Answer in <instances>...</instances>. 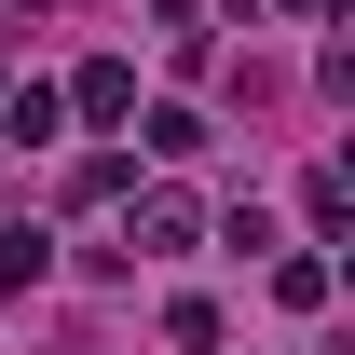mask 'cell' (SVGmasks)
Here are the masks:
<instances>
[{
	"label": "cell",
	"mask_w": 355,
	"mask_h": 355,
	"mask_svg": "<svg viewBox=\"0 0 355 355\" xmlns=\"http://www.w3.org/2000/svg\"><path fill=\"white\" fill-rule=\"evenodd\" d=\"M191 232H205V205H191V191H137V246H150V260H178Z\"/></svg>",
	"instance_id": "cell-1"
},
{
	"label": "cell",
	"mask_w": 355,
	"mask_h": 355,
	"mask_svg": "<svg viewBox=\"0 0 355 355\" xmlns=\"http://www.w3.org/2000/svg\"><path fill=\"white\" fill-rule=\"evenodd\" d=\"M164 342L178 355H219V301H164Z\"/></svg>",
	"instance_id": "cell-5"
},
{
	"label": "cell",
	"mask_w": 355,
	"mask_h": 355,
	"mask_svg": "<svg viewBox=\"0 0 355 355\" xmlns=\"http://www.w3.org/2000/svg\"><path fill=\"white\" fill-rule=\"evenodd\" d=\"M42 273H55V232L14 219V232H0V287H42Z\"/></svg>",
	"instance_id": "cell-3"
},
{
	"label": "cell",
	"mask_w": 355,
	"mask_h": 355,
	"mask_svg": "<svg viewBox=\"0 0 355 355\" xmlns=\"http://www.w3.org/2000/svg\"><path fill=\"white\" fill-rule=\"evenodd\" d=\"M55 110H83V123H123V110H137V69H123V55H96V69L55 96Z\"/></svg>",
	"instance_id": "cell-2"
},
{
	"label": "cell",
	"mask_w": 355,
	"mask_h": 355,
	"mask_svg": "<svg viewBox=\"0 0 355 355\" xmlns=\"http://www.w3.org/2000/svg\"><path fill=\"white\" fill-rule=\"evenodd\" d=\"M0 123H14L28 150H42V137H55V83H0Z\"/></svg>",
	"instance_id": "cell-4"
},
{
	"label": "cell",
	"mask_w": 355,
	"mask_h": 355,
	"mask_svg": "<svg viewBox=\"0 0 355 355\" xmlns=\"http://www.w3.org/2000/svg\"><path fill=\"white\" fill-rule=\"evenodd\" d=\"M287 14H328V0H287Z\"/></svg>",
	"instance_id": "cell-6"
}]
</instances>
